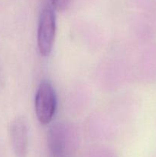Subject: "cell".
Returning <instances> with one entry per match:
<instances>
[{
    "label": "cell",
    "mask_w": 156,
    "mask_h": 157,
    "mask_svg": "<svg viewBox=\"0 0 156 157\" xmlns=\"http://www.w3.org/2000/svg\"><path fill=\"white\" fill-rule=\"evenodd\" d=\"M72 0H51L52 6L58 12H64L70 6Z\"/></svg>",
    "instance_id": "obj_5"
},
{
    "label": "cell",
    "mask_w": 156,
    "mask_h": 157,
    "mask_svg": "<svg viewBox=\"0 0 156 157\" xmlns=\"http://www.w3.org/2000/svg\"><path fill=\"white\" fill-rule=\"evenodd\" d=\"M10 137L17 157H25L28 150V131L26 121L21 117H16L10 126Z\"/></svg>",
    "instance_id": "obj_3"
},
{
    "label": "cell",
    "mask_w": 156,
    "mask_h": 157,
    "mask_svg": "<svg viewBox=\"0 0 156 157\" xmlns=\"http://www.w3.org/2000/svg\"><path fill=\"white\" fill-rule=\"evenodd\" d=\"M47 145L54 157H62L65 151V132L61 124H54L47 133Z\"/></svg>",
    "instance_id": "obj_4"
},
{
    "label": "cell",
    "mask_w": 156,
    "mask_h": 157,
    "mask_svg": "<svg viewBox=\"0 0 156 157\" xmlns=\"http://www.w3.org/2000/svg\"><path fill=\"white\" fill-rule=\"evenodd\" d=\"M37 118L41 125H47L53 120L57 109V96L51 83L47 80L41 82L35 100Z\"/></svg>",
    "instance_id": "obj_1"
},
{
    "label": "cell",
    "mask_w": 156,
    "mask_h": 157,
    "mask_svg": "<svg viewBox=\"0 0 156 157\" xmlns=\"http://www.w3.org/2000/svg\"><path fill=\"white\" fill-rule=\"evenodd\" d=\"M56 34V16L52 7L46 6L40 15L38 29V48L42 56H48L53 48Z\"/></svg>",
    "instance_id": "obj_2"
}]
</instances>
